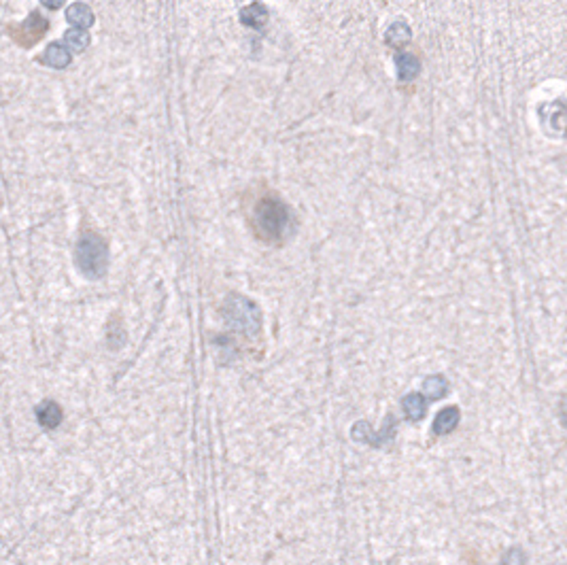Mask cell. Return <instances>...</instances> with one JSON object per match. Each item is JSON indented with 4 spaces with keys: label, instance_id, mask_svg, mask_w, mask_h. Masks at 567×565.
Returning a JSON list of instances; mask_svg holds the SVG:
<instances>
[{
    "label": "cell",
    "instance_id": "cell-1",
    "mask_svg": "<svg viewBox=\"0 0 567 565\" xmlns=\"http://www.w3.org/2000/svg\"><path fill=\"white\" fill-rule=\"evenodd\" d=\"M289 224H291L289 208L279 198L268 196V198H261L255 204L253 228H255V234L261 240H266V242L283 240L287 230H289Z\"/></svg>",
    "mask_w": 567,
    "mask_h": 565
},
{
    "label": "cell",
    "instance_id": "cell-2",
    "mask_svg": "<svg viewBox=\"0 0 567 565\" xmlns=\"http://www.w3.org/2000/svg\"><path fill=\"white\" fill-rule=\"evenodd\" d=\"M74 261L81 275L98 281L106 272V264H109V249H106V240L94 232H88L79 238L77 249H74Z\"/></svg>",
    "mask_w": 567,
    "mask_h": 565
},
{
    "label": "cell",
    "instance_id": "cell-3",
    "mask_svg": "<svg viewBox=\"0 0 567 565\" xmlns=\"http://www.w3.org/2000/svg\"><path fill=\"white\" fill-rule=\"evenodd\" d=\"M223 315L230 326L236 328L238 332H245L247 336H255L259 332V326H261L259 310L251 300L242 298V295H232L226 302Z\"/></svg>",
    "mask_w": 567,
    "mask_h": 565
},
{
    "label": "cell",
    "instance_id": "cell-4",
    "mask_svg": "<svg viewBox=\"0 0 567 565\" xmlns=\"http://www.w3.org/2000/svg\"><path fill=\"white\" fill-rule=\"evenodd\" d=\"M47 30H49V19L43 17L39 11H32L28 15V19H26L21 26H17V28H11L13 39L21 47H32L34 43H39L45 37Z\"/></svg>",
    "mask_w": 567,
    "mask_h": 565
},
{
    "label": "cell",
    "instance_id": "cell-5",
    "mask_svg": "<svg viewBox=\"0 0 567 565\" xmlns=\"http://www.w3.org/2000/svg\"><path fill=\"white\" fill-rule=\"evenodd\" d=\"M395 66H397V79L401 81V83H408V81H412L421 70V62H419V58L415 56V53L401 51V49H397V53H395Z\"/></svg>",
    "mask_w": 567,
    "mask_h": 565
},
{
    "label": "cell",
    "instance_id": "cell-6",
    "mask_svg": "<svg viewBox=\"0 0 567 565\" xmlns=\"http://www.w3.org/2000/svg\"><path fill=\"white\" fill-rule=\"evenodd\" d=\"M268 17H270L268 9L261 3H251L240 11V21L245 23L247 28H255V30L263 28V26L268 23Z\"/></svg>",
    "mask_w": 567,
    "mask_h": 565
},
{
    "label": "cell",
    "instance_id": "cell-7",
    "mask_svg": "<svg viewBox=\"0 0 567 565\" xmlns=\"http://www.w3.org/2000/svg\"><path fill=\"white\" fill-rule=\"evenodd\" d=\"M43 62L51 68H66L70 64V49L62 43H53L45 49Z\"/></svg>",
    "mask_w": 567,
    "mask_h": 565
},
{
    "label": "cell",
    "instance_id": "cell-8",
    "mask_svg": "<svg viewBox=\"0 0 567 565\" xmlns=\"http://www.w3.org/2000/svg\"><path fill=\"white\" fill-rule=\"evenodd\" d=\"M37 419H39L41 427L56 429L62 423V408L58 406L56 402H45L37 408Z\"/></svg>",
    "mask_w": 567,
    "mask_h": 565
},
{
    "label": "cell",
    "instance_id": "cell-9",
    "mask_svg": "<svg viewBox=\"0 0 567 565\" xmlns=\"http://www.w3.org/2000/svg\"><path fill=\"white\" fill-rule=\"evenodd\" d=\"M410 39H412V30L408 28L406 21H393L385 32V41L393 49H401V45L408 43Z\"/></svg>",
    "mask_w": 567,
    "mask_h": 565
},
{
    "label": "cell",
    "instance_id": "cell-10",
    "mask_svg": "<svg viewBox=\"0 0 567 565\" xmlns=\"http://www.w3.org/2000/svg\"><path fill=\"white\" fill-rule=\"evenodd\" d=\"M66 17L72 26H77V28H90V26L94 23V13L88 5L83 3H77V5H70L68 11H66Z\"/></svg>",
    "mask_w": 567,
    "mask_h": 565
},
{
    "label": "cell",
    "instance_id": "cell-11",
    "mask_svg": "<svg viewBox=\"0 0 567 565\" xmlns=\"http://www.w3.org/2000/svg\"><path fill=\"white\" fill-rule=\"evenodd\" d=\"M401 408H404V413L408 415V419L419 421V419H423L425 413H427V399H425L421 393H410V395L404 397Z\"/></svg>",
    "mask_w": 567,
    "mask_h": 565
},
{
    "label": "cell",
    "instance_id": "cell-12",
    "mask_svg": "<svg viewBox=\"0 0 567 565\" xmlns=\"http://www.w3.org/2000/svg\"><path fill=\"white\" fill-rule=\"evenodd\" d=\"M457 425H459V408H455V406L444 408L434 421V434H438V436L448 434Z\"/></svg>",
    "mask_w": 567,
    "mask_h": 565
},
{
    "label": "cell",
    "instance_id": "cell-13",
    "mask_svg": "<svg viewBox=\"0 0 567 565\" xmlns=\"http://www.w3.org/2000/svg\"><path fill=\"white\" fill-rule=\"evenodd\" d=\"M64 43L70 51L74 53H81V51H86V47L90 45V34L86 32V28H70L66 34H64Z\"/></svg>",
    "mask_w": 567,
    "mask_h": 565
},
{
    "label": "cell",
    "instance_id": "cell-14",
    "mask_svg": "<svg viewBox=\"0 0 567 565\" xmlns=\"http://www.w3.org/2000/svg\"><path fill=\"white\" fill-rule=\"evenodd\" d=\"M448 391V383L444 381V376H429L425 381V393L431 397V399H442Z\"/></svg>",
    "mask_w": 567,
    "mask_h": 565
},
{
    "label": "cell",
    "instance_id": "cell-15",
    "mask_svg": "<svg viewBox=\"0 0 567 565\" xmlns=\"http://www.w3.org/2000/svg\"><path fill=\"white\" fill-rule=\"evenodd\" d=\"M41 3H43L47 9H51V11H58V9L66 3V0H41Z\"/></svg>",
    "mask_w": 567,
    "mask_h": 565
},
{
    "label": "cell",
    "instance_id": "cell-16",
    "mask_svg": "<svg viewBox=\"0 0 567 565\" xmlns=\"http://www.w3.org/2000/svg\"><path fill=\"white\" fill-rule=\"evenodd\" d=\"M561 415H563V423H565V427H567V397H565L563 404H561Z\"/></svg>",
    "mask_w": 567,
    "mask_h": 565
}]
</instances>
